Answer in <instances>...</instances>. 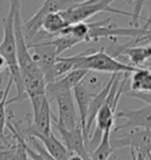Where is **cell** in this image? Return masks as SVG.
Returning <instances> with one entry per match:
<instances>
[{"label":"cell","mask_w":151,"mask_h":160,"mask_svg":"<svg viewBox=\"0 0 151 160\" xmlns=\"http://www.w3.org/2000/svg\"><path fill=\"white\" fill-rule=\"evenodd\" d=\"M111 0H89V1H76L70 8L60 12L67 25H75L79 22H85L91 17L102 13V12H111L113 14L133 17L132 12L118 10L111 6Z\"/></svg>","instance_id":"cell-3"},{"label":"cell","mask_w":151,"mask_h":160,"mask_svg":"<svg viewBox=\"0 0 151 160\" xmlns=\"http://www.w3.org/2000/svg\"><path fill=\"white\" fill-rule=\"evenodd\" d=\"M111 160H119V159H118L117 157H113V158H112V159H111Z\"/></svg>","instance_id":"cell-26"},{"label":"cell","mask_w":151,"mask_h":160,"mask_svg":"<svg viewBox=\"0 0 151 160\" xmlns=\"http://www.w3.org/2000/svg\"><path fill=\"white\" fill-rule=\"evenodd\" d=\"M117 118L125 119V122L113 128V133L131 128H148L151 130V105H145L137 108H123L117 112Z\"/></svg>","instance_id":"cell-9"},{"label":"cell","mask_w":151,"mask_h":160,"mask_svg":"<svg viewBox=\"0 0 151 160\" xmlns=\"http://www.w3.org/2000/svg\"><path fill=\"white\" fill-rule=\"evenodd\" d=\"M5 70H7V66H6V61L5 59L0 55V73H3Z\"/></svg>","instance_id":"cell-23"},{"label":"cell","mask_w":151,"mask_h":160,"mask_svg":"<svg viewBox=\"0 0 151 160\" xmlns=\"http://www.w3.org/2000/svg\"><path fill=\"white\" fill-rule=\"evenodd\" d=\"M116 75L117 74L111 75L109 81L106 82V85L104 86L97 94H93L92 99H91V102H90V105H89V111H87V118H86L85 132H84V141H85V144H86V147H87V140L90 138L91 128H92L93 122H95V120H96L97 113H98V111L101 110V107L103 106V104H104L106 97H107L109 92H110L111 86L113 84V80L116 78Z\"/></svg>","instance_id":"cell-13"},{"label":"cell","mask_w":151,"mask_h":160,"mask_svg":"<svg viewBox=\"0 0 151 160\" xmlns=\"http://www.w3.org/2000/svg\"><path fill=\"white\" fill-rule=\"evenodd\" d=\"M72 94H73V98H76L77 105H78V108H79V121H81L79 126H81V132H83V137H84L86 118H87V111H89V105H90L93 94L90 93V91L87 90L84 80L72 90Z\"/></svg>","instance_id":"cell-16"},{"label":"cell","mask_w":151,"mask_h":160,"mask_svg":"<svg viewBox=\"0 0 151 160\" xmlns=\"http://www.w3.org/2000/svg\"><path fill=\"white\" fill-rule=\"evenodd\" d=\"M125 95H129L131 98L139 99V100H142V101H145V105H151L150 93H142V92H133V91H130V92H126Z\"/></svg>","instance_id":"cell-21"},{"label":"cell","mask_w":151,"mask_h":160,"mask_svg":"<svg viewBox=\"0 0 151 160\" xmlns=\"http://www.w3.org/2000/svg\"><path fill=\"white\" fill-rule=\"evenodd\" d=\"M17 2L18 1H11L8 13L6 15V18H4L3 20L4 35H3V40L0 42V55L5 59L10 78L17 87V95L13 99L8 100V104L23 100L24 95H25V92L23 88V82H21L20 72H19V67H18V61H17V47H15L14 28H13L14 10Z\"/></svg>","instance_id":"cell-1"},{"label":"cell","mask_w":151,"mask_h":160,"mask_svg":"<svg viewBox=\"0 0 151 160\" xmlns=\"http://www.w3.org/2000/svg\"><path fill=\"white\" fill-rule=\"evenodd\" d=\"M96 50L93 48H89V50L84 51V52H81L78 54L72 55V57H67V58H63V57H57L55 58V62L52 70H51L50 77H49V80H47V84H52L55 82V80H58L59 78H61L63 75H65L66 73H69L70 71H72L75 68V65L77 64V61L85 57V55H89L91 53H93Z\"/></svg>","instance_id":"cell-14"},{"label":"cell","mask_w":151,"mask_h":160,"mask_svg":"<svg viewBox=\"0 0 151 160\" xmlns=\"http://www.w3.org/2000/svg\"><path fill=\"white\" fill-rule=\"evenodd\" d=\"M46 97H52L57 102L58 117L55 119V127L72 131L79 126L77 120L75 98L72 94V91L53 90L46 87Z\"/></svg>","instance_id":"cell-5"},{"label":"cell","mask_w":151,"mask_h":160,"mask_svg":"<svg viewBox=\"0 0 151 160\" xmlns=\"http://www.w3.org/2000/svg\"><path fill=\"white\" fill-rule=\"evenodd\" d=\"M0 160H4V151L0 152Z\"/></svg>","instance_id":"cell-25"},{"label":"cell","mask_w":151,"mask_h":160,"mask_svg":"<svg viewBox=\"0 0 151 160\" xmlns=\"http://www.w3.org/2000/svg\"><path fill=\"white\" fill-rule=\"evenodd\" d=\"M112 58H118L122 55H126L130 61L133 64V67L142 68L145 62L150 59V45L149 46H125V45H113L109 50L105 51Z\"/></svg>","instance_id":"cell-10"},{"label":"cell","mask_w":151,"mask_h":160,"mask_svg":"<svg viewBox=\"0 0 151 160\" xmlns=\"http://www.w3.org/2000/svg\"><path fill=\"white\" fill-rule=\"evenodd\" d=\"M33 111V124L31 127L41 135L52 133V112L49 98L46 94L34 95L29 98Z\"/></svg>","instance_id":"cell-8"},{"label":"cell","mask_w":151,"mask_h":160,"mask_svg":"<svg viewBox=\"0 0 151 160\" xmlns=\"http://www.w3.org/2000/svg\"><path fill=\"white\" fill-rule=\"evenodd\" d=\"M25 133H27L29 137L35 138L40 142L43 147L47 151V153L55 160H69V152L65 148V146L63 145V142L59 141L53 134V132L50 133L49 135H41L39 133H37L32 127H29L25 131Z\"/></svg>","instance_id":"cell-12"},{"label":"cell","mask_w":151,"mask_h":160,"mask_svg":"<svg viewBox=\"0 0 151 160\" xmlns=\"http://www.w3.org/2000/svg\"><path fill=\"white\" fill-rule=\"evenodd\" d=\"M49 42L55 47L57 57H60L65 51L70 50L73 46L81 44L79 40L75 39L72 37H69V35H58V37H55L51 40H49Z\"/></svg>","instance_id":"cell-19"},{"label":"cell","mask_w":151,"mask_h":160,"mask_svg":"<svg viewBox=\"0 0 151 160\" xmlns=\"http://www.w3.org/2000/svg\"><path fill=\"white\" fill-rule=\"evenodd\" d=\"M111 147L122 148L129 147L135 152H139L150 158L151 150V130L148 128H131L128 133H123L110 141Z\"/></svg>","instance_id":"cell-7"},{"label":"cell","mask_w":151,"mask_h":160,"mask_svg":"<svg viewBox=\"0 0 151 160\" xmlns=\"http://www.w3.org/2000/svg\"><path fill=\"white\" fill-rule=\"evenodd\" d=\"M89 74V72L85 70H78V68H73L70 71L69 73L63 75L61 78L55 80V82L46 85L49 88H53V90H69L72 91L77 85H79L83 80L85 79Z\"/></svg>","instance_id":"cell-17"},{"label":"cell","mask_w":151,"mask_h":160,"mask_svg":"<svg viewBox=\"0 0 151 160\" xmlns=\"http://www.w3.org/2000/svg\"><path fill=\"white\" fill-rule=\"evenodd\" d=\"M75 2V0H47V1H44L41 7L35 12L34 15L26 22L21 24V30H23V34H24L26 44L30 45L35 35L38 34V32L41 31V24L46 15L50 13L66 11Z\"/></svg>","instance_id":"cell-6"},{"label":"cell","mask_w":151,"mask_h":160,"mask_svg":"<svg viewBox=\"0 0 151 160\" xmlns=\"http://www.w3.org/2000/svg\"><path fill=\"white\" fill-rule=\"evenodd\" d=\"M75 68L85 70L87 72L90 71L104 72V73H111V74H124V73L129 74L138 70L133 66L124 64L119 60L110 57L105 52L104 47L81 58L75 65Z\"/></svg>","instance_id":"cell-4"},{"label":"cell","mask_w":151,"mask_h":160,"mask_svg":"<svg viewBox=\"0 0 151 160\" xmlns=\"http://www.w3.org/2000/svg\"><path fill=\"white\" fill-rule=\"evenodd\" d=\"M4 160H30L26 154L24 147L17 140V145L4 151Z\"/></svg>","instance_id":"cell-20"},{"label":"cell","mask_w":151,"mask_h":160,"mask_svg":"<svg viewBox=\"0 0 151 160\" xmlns=\"http://www.w3.org/2000/svg\"><path fill=\"white\" fill-rule=\"evenodd\" d=\"M55 128L59 132L61 139H63V145L65 146L69 154L78 155L84 160H91L89 150H87L85 141H84L81 126H78L77 128L72 131H66L63 128H58V127H55Z\"/></svg>","instance_id":"cell-11"},{"label":"cell","mask_w":151,"mask_h":160,"mask_svg":"<svg viewBox=\"0 0 151 160\" xmlns=\"http://www.w3.org/2000/svg\"><path fill=\"white\" fill-rule=\"evenodd\" d=\"M131 157H132V160H150V158H148L143 153H139V152H135V151L131 150Z\"/></svg>","instance_id":"cell-22"},{"label":"cell","mask_w":151,"mask_h":160,"mask_svg":"<svg viewBox=\"0 0 151 160\" xmlns=\"http://www.w3.org/2000/svg\"><path fill=\"white\" fill-rule=\"evenodd\" d=\"M131 91L142 92V93H150L151 91V73L148 67L138 68L136 72L131 73Z\"/></svg>","instance_id":"cell-18"},{"label":"cell","mask_w":151,"mask_h":160,"mask_svg":"<svg viewBox=\"0 0 151 160\" xmlns=\"http://www.w3.org/2000/svg\"><path fill=\"white\" fill-rule=\"evenodd\" d=\"M126 80H128L126 73L116 75L104 104L97 113L96 120H95L97 127L93 132V135L90 137V141L87 142V147L91 148L90 153L96 148L98 142L101 141L104 131L107 128H112V126L115 125V114H116L117 105H118L121 97L123 95V90L126 84Z\"/></svg>","instance_id":"cell-2"},{"label":"cell","mask_w":151,"mask_h":160,"mask_svg":"<svg viewBox=\"0 0 151 160\" xmlns=\"http://www.w3.org/2000/svg\"><path fill=\"white\" fill-rule=\"evenodd\" d=\"M8 128L12 131V135L23 145L30 160H55L47 153V151L43 147V145L35 138L29 137V139H24L21 135H19V133L15 131V128L10 121H8Z\"/></svg>","instance_id":"cell-15"},{"label":"cell","mask_w":151,"mask_h":160,"mask_svg":"<svg viewBox=\"0 0 151 160\" xmlns=\"http://www.w3.org/2000/svg\"><path fill=\"white\" fill-rule=\"evenodd\" d=\"M69 160H84L83 158L78 157V155H70L69 157Z\"/></svg>","instance_id":"cell-24"}]
</instances>
